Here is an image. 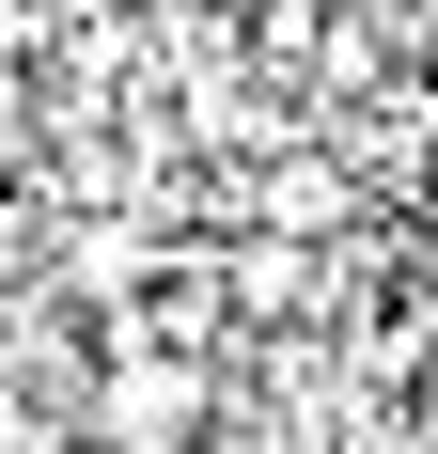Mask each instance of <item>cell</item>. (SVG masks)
<instances>
[{"label":"cell","instance_id":"3957f363","mask_svg":"<svg viewBox=\"0 0 438 454\" xmlns=\"http://www.w3.org/2000/svg\"><path fill=\"white\" fill-rule=\"evenodd\" d=\"M298 282H313V235H266V251H235V314L282 329V314H298Z\"/></svg>","mask_w":438,"mask_h":454},{"label":"cell","instance_id":"5b68a950","mask_svg":"<svg viewBox=\"0 0 438 454\" xmlns=\"http://www.w3.org/2000/svg\"><path fill=\"white\" fill-rule=\"evenodd\" d=\"M423 32H438V0H423Z\"/></svg>","mask_w":438,"mask_h":454},{"label":"cell","instance_id":"7a4b0ae2","mask_svg":"<svg viewBox=\"0 0 438 454\" xmlns=\"http://www.w3.org/2000/svg\"><path fill=\"white\" fill-rule=\"evenodd\" d=\"M251 204H266V235H329V220H345V173H329V157H266Z\"/></svg>","mask_w":438,"mask_h":454},{"label":"cell","instance_id":"277c9868","mask_svg":"<svg viewBox=\"0 0 438 454\" xmlns=\"http://www.w3.org/2000/svg\"><path fill=\"white\" fill-rule=\"evenodd\" d=\"M0 454H63V423H47L32 392H0Z\"/></svg>","mask_w":438,"mask_h":454},{"label":"cell","instance_id":"6da1fadb","mask_svg":"<svg viewBox=\"0 0 438 454\" xmlns=\"http://www.w3.org/2000/svg\"><path fill=\"white\" fill-rule=\"evenodd\" d=\"M188 423H204V376L110 329V376H94V423H79V439H110V454H188Z\"/></svg>","mask_w":438,"mask_h":454},{"label":"cell","instance_id":"8992f818","mask_svg":"<svg viewBox=\"0 0 438 454\" xmlns=\"http://www.w3.org/2000/svg\"><path fill=\"white\" fill-rule=\"evenodd\" d=\"M79 454H110V439H79Z\"/></svg>","mask_w":438,"mask_h":454}]
</instances>
